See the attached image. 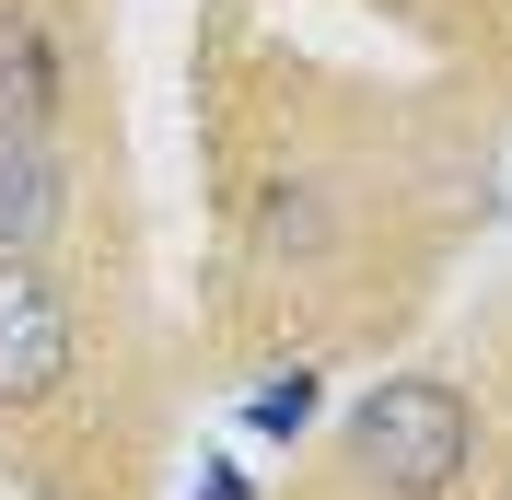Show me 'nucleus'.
Wrapping results in <instances>:
<instances>
[{
    "mask_svg": "<svg viewBox=\"0 0 512 500\" xmlns=\"http://www.w3.org/2000/svg\"><path fill=\"white\" fill-rule=\"evenodd\" d=\"M466 442H478V419H466V396L431 373H396L373 384V396L350 407V454L361 477H373L384 500H443L454 477H466Z\"/></svg>",
    "mask_w": 512,
    "mask_h": 500,
    "instance_id": "obj_1",
    "label": "nucleus"
},
{
    "mask_svg": "<svg viewBox=\"0 0 512 500\" xmlns=\"http://www.w3.org/2000/svg\"><path fill=\"white\" fill-rule=\"evenodd\" d=\"M59 373H70V314H59V291L35 280L24 256H0V407L59 396Z\"/></svg>",
    "mask_w": 512,
    "mask_h": 500,
    "instance_id": "obj_2",
    "label": "nucleus"
},
{
    "mask_svg": "<svg viewBox=\"0 0 512 500\" xmlns=\"http://www.w3.org/2000/svg\"><path fill=\"white\" fill-rule=\"evenodd\" d=\"M59 152L35 140V128H0V256H35L59 233Z\"/></svg>",
    "mask_w": 512,
    "mask_h": 500,
    "instance_id": "obj_3",
    "label": "nucleus"
},
{
    "mask_svg": "<svg viewBox=\"0 0 512 500\" xmlns=\"http://www.w3.org/2000/svg\"><path fill=\"white\" fill-rule=\"evenodd\" d=\"M47 117H59V47L24 12H0V128H35L47 140Z\"/></svg>",
    "mask_w": 512,
    "mask_h": 500,
    "instance_id": "obj_4",
    "label": "nucleus"
},
{
    "mask_svg": "<svg viewBox=\"0 0 512 500\" xmlns=\"http://www.w3.org/2000/svg\"><path fill=\"white\" fill-rule=\"evenodd\" d=\"M315 396H326L315 373H280V384H256V396H245V431H256V442H291L303 419H315Z\"/></svg>",
    "mask_w": 512,
    "mask_h": 500,
    "instance_id": "obj_5",
    "label": "nucleus"
},
{
    "mask_svg": "<svg viewBox=\"0 0 512 500\" xmlns=\"http://www.w3.org/2000/svg\"><path fill=\"white\" fill-rule=\"evenodd\" d=\"M198 500H245V477H233V466H198Z\"/></svg>",
    "mask_w": 512,
    "mask_h": 500,
    "instance_id": "obj_6",
    "label": "nucleus"
}]
</instances>
